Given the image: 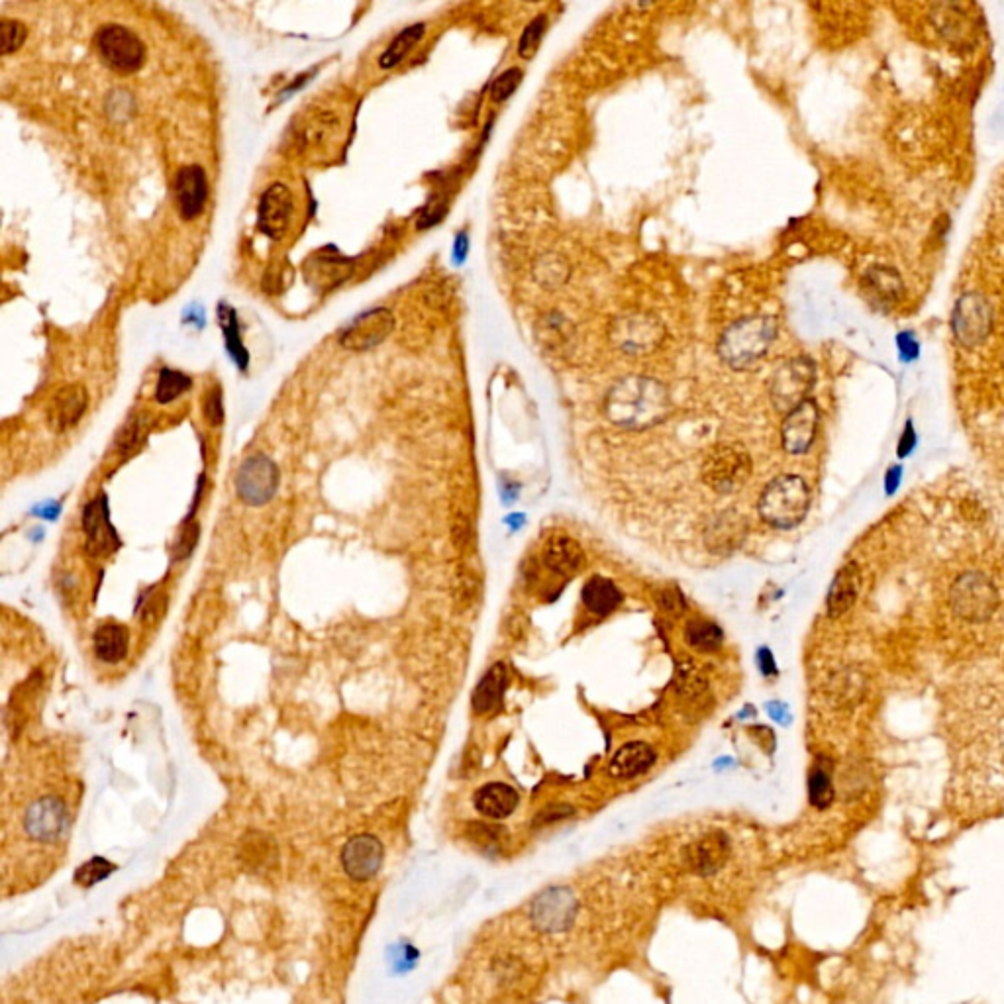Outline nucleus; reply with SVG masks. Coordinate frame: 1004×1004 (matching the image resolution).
I'll list each match as a JSON object with an SVG mask.
<instances>
[{"label":"nucleus","mask_w":1004,"mask_h":1004,"mask_svg":"<svg viewBox=\"0 0 1004 1004\" xmlns=\"http://www.w3.org/2000/svg\"><path fill=\"white\" fill-rule=\"evenodd\" d=\"M114 869L116 867L110 861H106L104 857H95L77 869L75 881L81 887H93L95 883H101L102 879H106Z\"/></svg>","instance_id":"obj_37"},{"label":"nucleus","mask_w":1004,"mask_h":1004,"mask_svg":"<svg viewBox=\"0 0 1004 1004\" xmlns=\"http://www.w3.org/2000/svg\"><path fill=\"white\" fill-rule=\"evenodd\" d=\"M614 348L628 355H646L659 348L665 336L663 324L648 312L618 314L608 328Z\"/></svg>","instance_id":"obj_5"},{"label":"nucleus","mask_w":1004,"mask_h":1004,"mask_svg":"<svg viewBox=\"0 0 1004 1004\" xmlns=\"http://www.w3.org/2000/svg\"><path fill=\"white\" fill-rule=\"evenodd\" d=\"M577 916V899L565 887L544 891L532 904V920L544 932H563Z\"/></svg>","instance_id":"obj_14"},{"label":"nucleus","mask_w":1004,"mask_h":1004,"mask_svg":"<svg viewBox=\"0 0 1004 1004\" xmlns=\"http://www.w3.org/2000/svg\"><path fill=\"white\" fill-rule=\"evenodd\" d=\"M191 385H193L191 377H187L185 373L173 371V369H161L157 389H155V401L159 404L173 402L181 395H185L191 389Z\"/></svg>","instance_id":"obj_34"},{"label":"nucleus","mask_w":1004,"mask_h":1004,"mask_svg":"<svg viewBox=\"0 0 1004 1004\" xmlns=\"http://www.w3.org/2000/svg\"><path fill=\"white\" fill-rule=\"evenodd\" d=\"M293 212H295V199L289 187H285L283 183L271 185L261 195V201L257 206L259 230L273 240H281L291 226Z\"/></svg>","instance_id":"obj_13"},{"label":"nucleus","mask_w":1004,"mask_h":1004,"mask_svg":"<svg viewBox=\"0 0 1004 1004\" xmlns=\"http://www.w3.org/2000/svg\"><path fill=\"white\" fill-rule=\"evenodd\" d=\"M899 348H901L904 359H914L918 355V344L914 342V338L910 334L899 336Z\"/></svg>","instance_id":"obj_44"},{"label":"nucleus","mask_w":1004,"mask_h":1004,"mask_svg":"<svg viewBox=\"0 0 1004 1004\" xmlns=\"http://www.w3.org/2000/svg\"><path fill=\"white\" fill-rule=\"evenodd\" d=\"M814 379H816V369L810 359L795 357L785 361L781 367L775 369L769 381V397L773 406L779 412L789 414L804 401H808V393L814 385Z\"/></svg>","instance_id":"obj_7"},{"label":"nucleus","mask_w":1004,"mask_h":1004,"mask_svg":"<svg viewBox=\"0 0 1004 1004\" xmlns=\"http://www.w3.org/2000/svg\"><path fill=\"white\" fill-rule=\"evenodd\" d=\"M657 604H659V608H661L665 614H669V616H679L681 612H685V599H683V595H681L677 589H673V587H665V589L659 593V597H657Z\"/></svg>","instance_id":"obj_41"},{"label":"nucleus","mask_w":1004,"mask_h":1004,"mask_svg":"<svg viewBox=\"0 0 1004 1004\" xmlns=\"http://www.w3.org/2000/svg\"><path fill=\"white\" fill-rule=\"evenodd\" d=\"M748 532V522L734 510H726L724 514L716 516L714 522L706 530V544L714 552H732L736 546L742 544L744 536Z\"/></svg>","instance_id":"obj_22"},{"label":"nucleus","mask_w":1004,"mask_h":1004,"mask_svg":"<svg viewBox=\"0 0 1004 1004\" xmlns=\"http://www.w3.org/2000/svg\"><path fill=\"white\" fill-rule=\"evenodd\" d=\"M546 22H548V20H546V16H538V18H534V20H532V22L524 28V32H522V36H520V42H518V53H520V57L530 59V57L536 53L538 46H540V42H542L544 30H546Z\"/></svg>","instance_id":"obj_38"},{"label":"nucleus","mask_w":1004,"mask_h":1004,"mask_svg":"<svg viewBox=\"0 0 1004 1004\" xmlns=\"http://www.w3.org/2000/svg\"><path fill=\"white\" fill-rule=\"evenodd\" d=\"M912 444H914V434H912V428L908 426L906 432H904L903 442H901V455H906V453L912 450Z\"/></svg>","instance_id":"obj_47"},{"label":"nucleus","mask_w":1004,"mask_h":1004,"mask_svg":"<svg viewBox=\"0 0 1004 1004\" xmlns=\"http://www.w3.org/2000/svg\"><path fill=\"white\" fill-rule=\"evenodd\" d=\"M583 603L595 614H610L622 603V593L618 587L604 577H591L583 587Z\"/></svg>","instance_id":"obj_27"},{"label":"nucleus","mask_w":1004,"mask_h":1004,"mask_svg":"<svg viewBox=\"0 0 1004 1004\" xmlns=\"http://www.w3.org/2000/svg\"><path fill=\"white\" fill-rule=\"evenodd\" d=\"M0 30H2V55H10V53L20 50L28 38L26 26L18 20L2 18Z\"/></svg>","instance_id":"obj_39"},{"label":"nucleus","mask_w":1004,"mask_h":1004,"mask_svg":"<svg viewBox=\"0 0 1004 1004\" xmlns=\"http://www.w3.org/2000/svg\"><path fill=\"white\" fill-rule=\"evenodd\" d=\"M518 803V793L506 783H487L473 797L475 808L493 820L508 818L518 808Z\"/></svg>","instance_id":"obj_23"},{"label":"nucleus","mask_w":1004,"mask_h":1004,"mask_svg":"<svg viewBox=\"0 0 1004 1004\" xmlns=\"http://www.w3.org/2000/svg\"><path fill=\"white\" fill-rule=\"evenodd\" d=\"M604 416L624 430H646L671 412V397L663 383L646 375L618 379L606 393Z\"/></svg>","instance_id":"obj_1"},{"label":"nucleus","mask_w":1004,"mask_h":1004,"mask_svg":"<svg viewBox=\"0 0 1004 1004\" xmlns=\"http://www.w3.org/2000/svg\"><path fill=\"white\" fill-rule=\"evenodd\" d=\"M104 63L118 73H136L146 61L144 42L128 28L104 26L95 40Z\"/></svg>","instance_id":"obj_8"},{"label":"nucleus","mask_w":1004,"mask_h":1004,"mask_svg":"<svg viewBox=\"0 0 1004 1004\" xmlns=\"http://www.w3.org/2000/svg\"><path fill=\"white\" fill-rule=\"evenodd\" d=\"M573 810L569 806H557V808H548L544 814H540V822H555V820H561L565 816H569Z\"/></svg>","instance_id":"obj_45"},{"label":"nucleus","mask_w":1004,"mask_h":1004,"mask_svg":"<svg viewBox=\"0 0 1004 1004\" xmlns=\"http://www.w3.org/2000/svg\"><path fill=\"white\" fill-rule=\"evenodd\" d=\"M685 640L697 652H716L724 640L722 630L703 618H695L685 626Z\"/></svg>","instance_id":"obj_30"},{"label":"nucleus","mask_w":1004,"mask_h":1004,"mask_svg":"<svg viewBox=\"0 0 1004 1004\" xmlns=\"http://www.w3.org/2000/svg\"><path fill=\"white\" fill-rule=\"evenodd\" d=\"M89 404V395L83 385L73 383L57 391V395L51 399L48 408V420L55 432H65L73 428L85 414Z\"/></svg>","instance_id":"obj_20"},{"label":"nucleus","mask_w":1004,"mask_h":1004,"mask_svg":"<svg viewBox=\"0 0 1004 1004\" xmlns=\"http://www.w3.org/2000/svg\"><path fill=\"white\" fill-rule=\"evenodd\" d=\"M69 828L65 803L57 797H42L30 804L24 814V830L36 842H55Z\"/></svg>","instance_id":"obj_12"},{"label":"nucleus","mask_w":1004,"mask_h":1004,"mask_svg":"<svg viewBox=\"0 0 1004 1004\" xmlns=\"http://www.w3.org/2000/svg\"><path fill=\"white\" fill-rule=\"evenodd\" d=\"M730 855V840L724 832H710L685 850V863L699 875L716 873Z\"/></svg>","instance_id":"obj_19"},{"label":"nucleus","mask_w":1004,"mask_h":1004,"mask_svg":"<svg viewBox=\"0 0 1004 1004\" xmlns=\"http://www.w3.org/2000/svg\"><path fill=\"white\" fill-rule=\"evenodd\" d=\"M859 567L857 563H848L844 565L832 585H830V591H828V599H826V608H828V616L830 618H840L844 616L848 610H852V606L855 604V599H857V593H859Z\"/></svg>","instance_id":"obj_21"},{"label":"nucleus","mask_w":1004,"mask_h":1004,"mask_svg":"<svg viewBox=\"0 0 1004 1004\" xmlns=\"http://www.w3.org/2000/svg\"><path fill=\"white\" fill-rule=\"evenodd\" d=\"M218 320H220V324H222V328H224V336H226V342H228V350L232 352L234 359H236L242 367H246V363H248V353L244 350L242 340H240V334H238V318H236V312H234L230 306L222 304V306L218 308Z\"/></svg>","instance_id":"obj_36"},{"label":"nucleus","mask_w":1004,"mask_h":1004,"mask_svg":"<svg viewBox=\"0 0 1004 1004\" xmlns=\"http://www.w3.org/2000/svg\"><path fill=\"white\" fill-rule=\"evenodd\" d=\"M520 81H522V69H518V67L506 69L491 85L493 101L502 102L506 101L508 97H512V93L518 89Z\"/></svg>","instance_id":"obj_40"},{"label":"nucleus","mask_w":1004,"mask_h":1004,"mask_svg":"<svg viewBox=\"0 0 1004 1004\" xmlns=\"http://www.w3.org/2000/svg\"><path fill=\"white\" fill-rule=\"evenodd\" d=\"M83 528L87 534V548L93 555L114 552L120 546V538L116 536L108 516V499L104 493L85 506Z\"/></svg>","instance_id":"obj_17"},{"label":"nucleus","mask_w":1004,"mask_h":1004,"mask_svg":"<svg viewBox=\"0 0 1004 1004\" xmlns=\"http://www.w3.org/2000/svg\"><path fill=\"white\" fill-rule=\"evenodd\" d=\"M508 675L502 663L493 665L479 681V685L473 691V710L477 714H491L495 712L502 703L504 691H506Z\"/></svg>","instance_id":"obj_26"},{"label":"nucleus","mask_w":1004,"mask_h":1004,"mask_svg":"<svg viewBox=\"0 0 1004 1004\" xmlns=\"http://www.w3.org/2000/svg\"><path fill=\"white\" fill-rule=\"evenodd\" d=\"M867 285L877 301L897 302L903 295V281L899 273L889 267H873L867 273Z\"/></svg>","instance_id":"obj_31"},{"label":"nucleus","mask_w":1004,"mask_h":1004,"mask_svg":"<svg viewBox=\"0 0 1004 1004\" xmlns=\"http://www.w3.org/2000/svg\"><path fill=\"white\" fill-rule=\"evenodd\" d=\"M175 199L185 220H193L201 214L208 199V181L202 167L189 165L177 173Z\"/></svg>","instance_id":"obj_18"},{"label":"nucleus","mask_w":1004,"mask_h":1004,"mask_svg":"<svg viewBox=\"0 0 1004 1004\" xmlns=\"http://www.w3.org/2000/svg\"><path fill=\"white\" fill-rule=\"evenodd\" d=\"M655 763V752L646 742H630L614 753L610 773L616 779H634L646 773Z\"/></svg>","instance_id":"obj_24"},{"label":"nucleus","mask_w":1004,"mask_h":1004,"mask_svg":"<svg viewBox=\"0 0 1004 1004\" xmlns=\"http://www.w3.org/2000/svg\"><path fill=\"white\" fill-rule=\"evenodd\" d=\"M395 328V316L387 308L359 314L342 334L340 344L352 352H367L381 346Z\"/></svg>","instance_id":"obj_11"},{"label":"nucleus","mask_w":1004,"mask_h":1004,"mask_svg":"<svg viewBox=\"0 0 1004 1004\" xmlns=\"http://www.w3.org/2000/svg\"><path fill=\"white\" fill-rule=\"evenodd\" d=\"M95 652L104 663H118L128 653V630L120 624H104L95 632Z\"/></svg>","instance_id":"obj_29"},{"label":"nucleus","mask_w":1004,"mask_h":1004,"mask_svg":"<svg viewBox=\"0 0 1004 1004\" xmlns=\"http://www.w3.org/2000/svg\"><path fill=\"white\" fill-rule=\"evenodd\" d=\"M777 338V322L773 316H750L728 326L718 342V355L734 369H750Z\"/></svg>","instance_id":"obj_2"},{"label":"nucleus","mask_w":1004,"mask_h":1004,"mask_svg":"<svg viewBox=\"0 0 1004 1004\" xmlns=\"http://www.w3.org/2000/svg\"><path fill=\"white\" fill-rule=\"evenodd\" d=\"M810 508V491L799 475H781L761 493L759 516L773 528L789 530L799 526Z\"/></svg>","instance_id":"obj_3"},{"label":"nucleus","mask_w":1004,"mask_h":1004,"mask_svg":"<svg viewBox=\"0 0 1004 1004\" xmlns=\"http://www.w3.org/2000/svg\"><path fill=\"white\" fill-rule=\"evenodd\" d=\"M950 604L957 618L971 624H981L995 614L999 606V593L987 575L969 571L957 577L952 585Z\"/></svg>","instance_id":"obj_4"},{"label":"nucleus","mask_w":1004,"mask_h":1004,"mask_svg":"<svg viewBox=\"0 0 1004 1004\" xmlns=\"http://www.w3.org/2000/svg\"><path fill=\"white\" fill-rule=\"evenodd\" d=\"M532 273H534V279L540 287H544L548 291H555L569 281L571 269H569V263L563 255L548 251V253H542L534 261Z\"/></svg>","instance_id":"obj_28"},{"label":"nucleus","mask_w":1004,"mask_h":1004,"mask_svg":"<svg viewBox=\"0 0 1004 1004\" xmlns=\"http://www.w3.org/2000/svg\"><path fill=\"white\" fill-rule=\"evenodd\" d=\"M277 487L279 469L267 455H251L236 475L238 497L250 506L267 504L275 497Z\"/></svg>","instance_id":"obj_9"},{"label":"nucleus","mask_w":1004,"mask_h":1004,"mask_svg":"<svg viewBox=\"0 0 1004 1004\" xmlns=\"http://www.w3.org/2000/svg\"><path fill=\"white\" fill-rule=\"evenodd\" d=\"M424 32H426L424 24H414V26L404 28L401 34L389 44V48L383 51V55L379 57V67L381 69H393V67H397L402 59L408 55V51L412 50L422 40Z\"/></svg>","instance_id":"obj_32"},{"label":"nucleus","mask_w":1004,"mask_h":1004,"mask_svg":"<svg viewBox=\"0 0 1004 1004\" xmlns=\"http://www.w3.org/2000/svg\"><path fill=\"white\" fill-rule=\"evenodd\" d=\"M808 797L810 803L820 810L828 808L834 801V785H832V773H830V763L820 761L810 777H808Z\"/></svg>","instance_id":"obj_33"},{"label":"nucleus","mask_w":1004,"mask_h":1004,"mask_svg":"<svg viewBox=\"0 0 1004 1004\" xmlns=\"http://www.w3.org/2000/svg\"><path fill=\"white\" fill-rule=\"evenodd\" d=\"M991 306L981 295L967 293L963 295L954 308L952 326L955 338L965 348H975L983 344L991 332Z\"/></svg>","instance_id":"obj_10"},{"label":"nucleus","mask_w":1004,"mask_h":1004,"mask_svg":"<svg viewBox=\"0 0 1004 1004\" xmlns=\"http://www.w3.org/2000/svg\"><path fill=\"white\" fill-rule=\"evenodd\" d=\"M338 126H340V122H338L336 114H332V112H318L306 124L302 144L304 146L324 144V142H328V138L334 136V132L338 130Z\"/></svg>","instance_id":"obj_35"},{"label":"nucleus","mask_w":1004,"mask_h":1004,"mask_svg":"<svg viewBox=\"0 0 1004 1004\" xmlns=\"http://www.w3.org/2000/svg\"><path fill=\"white\" fill-rule=\"evenodd\" d=\"M816 428H818V406L816 402L808 399L785 416L781 428V440L785 452L793 455L808 452L816 438Z\"/></svg>","instance_id":"obj_16"},{"label":"nucleus","mask_w":1004,"mask_h":1004,"mask_svg":"<svg viewBox=\"0 0 1004 1004\" xmlns=\"http://www.w3.org/2000/svg\"><path fill=\"white\" fill-rule=\"evenodd\" d=\"M199 540V526L197 524H191L185 528L183 536H181V542L177 544L175 548V553H177V559H185L189 553L193 552L195 544Z\"/></svg>","instance_id":"obj_43"},{"label":"nucleus","mask_w":1004,"mask_h":1004,"mask_svg":"<svg viewBox=\"0 0 1004 1004\" xmlns=\"http://www.w3.org/2000/svg\"><path fill=\"white\" fill-rule=\"evenodd\" d=\"M752 475L750 453L740 446H718L703 463V481L720 495L740 491Z\"/></svg>","instance_id":"obj_6"},{"label":"nucleus","mask_w":1004,"mask_h":1004,"mask_svg":"<svg viewBox=\"0 0 1004 1004\" xmlns=\"http://www.w3.org/2000/svg\"><path fill=\"white\" fill-rule=\"evenodd\" d=\"M759 665H761V671H763L765 675L775 673V663H773V657H771V653L767 652V650H761V653H759Z\"/></svg>","instance_id":"obj_46"},{"label":"nucleus","mask_w":1004,"mask_h":1004,"mask_svg":"<svg viewBox=\"0 0 1004 1004\" xmlns=\"http://www.w3.org/2000/svg\"><path fill=\"white\" fill-rule=\"evenodd\" d=\"M544 563L553 573L575 575L585 563V553L577 540L567 536H557L544 548Z\"/></svg>","instance_id":"obj_25"},{"label":"nucleus","mask_w":1004,"mask_h":1004,"mask_svg":"<svg viewBox=\"0 0 1004 1004\" xmlns=\"http://www.w3.org/2000/svg\"><path fill=\"white\" fill-rule=\"evenodd\" d=\"M204 416L212 426H220L224 420V408H222V391L214 389L204 401Z\"/></svg>","instance_id":"obj_42"},{"label":"nucleus","mask_w":1004,"mask_h":1004,"mask_svg":"<svg viewBox=\"0 0 1004 1004\" xmlns=\"http://www.w3.org/2000/svg\"><path fill=\"white\" fill-rule=\"evenodd\" d=\"M383 857V844L373 834H359L344 846L342 867L352 881L363 883L379 873Z\"/></svg>","instance_id":"obj_15"}]
</instances>
